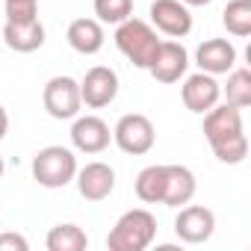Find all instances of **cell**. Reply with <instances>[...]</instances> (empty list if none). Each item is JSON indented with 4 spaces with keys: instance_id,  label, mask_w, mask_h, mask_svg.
I'll use <instances>...</instances> for the list:
<instances>
[{
    "instance_id": "cell-1",
    "label": "cell",
    "mask_w": 251,
    "mask_h": 251,
    "mask_svg": "<svg viewBox=\"0 0 251 251\" xmlns=\"http://www.w3.org/2000/svg\"><path fill=\"white\" fill-rule=\"evenodd\" d=\"M204 136L216 154L219 163L239 166L248 157V136L242 127V109L230 103H216L213 109L204 112Z\"/></svg>"
},
{
    "instance_id": "cell-2",
    "label": "cell",
    "mask_w": 251,
    "mask_h": 251,
    "mask_svg": "<svg viewBox=\"0 0 251 251\" xmlns=\"http://www.w3.org/2000/svg\"><path fill=\"white\" fill-rule=\"evenodd\" d=\"M157 236V219L145 207H133L121 213L112 230L106 233V248L109 251H145Z\"/></svg>"
},
{
    "instance_id": "cell-3",
    "label": "cell",
    "mask_w": 251,
    "mask_h": 251,
    "mask_svg": "<svg viewBox=\"0 0 251 251\" xmlns=\"http://www.w3.org/2000/svg\"><path fill=\"white\" fill-rule=\"evenodd\" d=\"M160 42H163V39L157 36V30H154L148 21H142V18H133V15H130L127 21L115 24V48L130 59L133 68L148 71V65H151V59H154Z\"/></svg>"
},
{
    "instance_id": "cell-4",
    "label": "cell",
    "mask_w": 251,
    "mask_h": 251,
    "mask_svg": "<svg viewBox=\"0 0 251 251\" xmlns=\"http://www.w3.org/2000/svg\"><path fill=\"white\" fill-rule=\"evenodd\" d=\"M33 177L45 189H62L74 180L77 175V157L71 148L62 145H48L33 157Z\"/></svg>"
},
{
    "instance_id": "cell-5",
    "label": "cell",
    "mask_w": 251,
    "mask_h": 251,
    "mask_svg": "<svg viewBox=\"0 0 251 251\" xmlns=\"http://www.w3.org/2000/svg\"><path fill=\"white\" fill-rule=\"evenodd\" d=\"M112 142L124 151V154H130V157H142L154 148L157 142V130H154V124L148 115L142 112H127V115H121L115 121V127H112Z\"/></svg>"
},
{
    "instance_id": "cell-6",
    "label": "cell",
    "mask_w": 251,
    "mask_h": 251,
    "mask_svg": "<svg viewBox=\"0 0 251 251\" xmlns=\"http://www.w3.org/2000/svg\"><path fill=\"white\" fill-rule=\"evenodd\" d=\"M42 103L48 109L50 118L56 121H68L74 115H80V106H83V98H80V83L68 74H56L45 83V92H42Z\"/></svg>"
},
{
    "instance_id": "cell-7",
    "label": "cell",
    "mask_w": 251,
    "mask_h": 251,
    "mask_svg": "<svg viewBox=\"0 0 251 251\" xmlns=\"http://www.w3.org/2000/svg\"><path fill=\"white\" fill-rule=\"evenodd\" d=\"M216 230V213L201 204H183L177 219H175V233L186 245H201L213 236Z\"/></svg>"
},
{
    "instance_id": "cell-8",
    "label": "cell",
    "mask_w": 251,
    "mask_h": 251,
    "mask_svg": "<svg viewBox=\"0 0 251 251\" xmlns=\"http://www.w3.org/2000/svg\"><path fill=\"white\" fill-rule=\"evenodd\" d=\"M80 98L89 109H103L118 98V74L109 65H95L80 80Z\"/></svg>"
},
{
    "instance_id": "cell-9",
    "label": "cell",
    "mask_w": 251,
    "mask_h": 251,
    "mask_svg": "<svg viewBox=\"0 0 251 251\" xmlns=\"http://www.w3.org/2000/svg\"><path fill=\"white\" fill-rule=\"evenodd\" d=\"M186 68H189V53L180 42H160L151 65H148V74L157 80V83H177L180 77H186Z\"/></svg>"
},
{
    "instance_id": "cell-10",
    "label": "cell",
    "mask_w": 251,
    "mask_h": 251,
    "mask_svg": "<svg viewBox=\"0 0 251 251\" xmlns=\"http://www.w3.org/2000/svg\"><path fill=\"white\" fill-rule=\"evenodd\" d=\"M180 98H183V106L195 115H204L207 109H213L222 98V86L213 74L207 71H198V74H189L180 86Z\"/></svg>"
},
{
    "instance_id": "cell-11",
    "label": "cell",
    "mask_w": 251,
    "mask_h": 251,
    "mask_svg": "<svg viewBox=\"0 0 251 251\" xmlns=\"http://www.w3.org/2000/svg\"><path fill=\"white\" fill-rule=\"evenodd\" d=\"M112 139V130L109 124L98 115H74V124H71V145L80 151V154H100L106 151Z\"/></svg>"
},
{
    "instance_id": "cell-12",
    "label": "cell",
    "mask_w": 251,
    "mask_h": 251,
    "mask_svg": "<svg viewBox=\"0 0 251 251\" xmlns=\"http://www.w3.org/2000/svg\"><path fill=\"white\" fill-rule=\"evenodd\" d=\"M151 24H154V30H160L172 39H183L192 30V12L180 0H154L151 3Z\"/></svg>"
},
{
    "instance_id": "cell-13",
    "label": "cell",
    "mask_w": 251,
    "mask_h": 251,
    "mask_svg": "<svg viewBox=\"0 0 251 251\" xmlns=\"http://www.w3.org/2000/svg\"><path fill=\"white\" fill-rule=\"evenodd\" d=\"M74 177H77V189H80V195L86 201H103L115 189V172H112V166L98 163V160L86 163L83 169H77Z\"/></svg>"
},
{
    "instance_id": "cell-14",
    "label": "cell",
    "mask_w": 251,
    "mask_h": 251,
    "mask_svg": "<svg viewBox=\"0 0 251 251\" xmlns=\"http://www.w3.org/2000/svg\"><path fill=\"white\" fill-rule=\"evenodd\" d=\"M195 62L201 71L219 77V74H227L233 65H236V48L227 42V39H207L198 45L195 50Z\"/></svg>"
},
{
    "instance_id": "cell-15",
    "label": "cell",
    "mask_w": 251,
    "mask_h": 251,
    "mask_svg": "<svg viewBox=\"0 0 251 251\" xmlns=\"http://www.w3.org/2000/svg\"><path fill=\"white\" fill-rule=\"evenodd\" d=\"M3 42L15 53H33L45 45V24L39 18L30 21H6L3 24Z\"/></svg>"
},
{
    "instance_id": "cell-16",
    "label": "cell",
    "mask_w": 251,
    "mask_h": 251,
    "mask_svg": "<svg viewBox=\"0 0 251 251\" xmlns=\"http://www.w3.org/2000/svg\"><path fill=\"white\" fill-rule=\"evenodd\" d=\"M65 39H68V45H71L77 53H83V56H95V53L103 48V42H106L103 24H100L98 18H74V21L68 24Z\"/></svg>"
},
{
    "instance_id": "cell-17",
    "label": "cell",
    "mask_w": 251,
    "mask_h": 251,
    "mask_svg": "<svg viewBox=\"0 0 251 251\" xmlns=\"http://www.w3.org/2000/svg\"><path fill=\"white\" fill-rule=\"evenodd\" d=\"M195 175L186 166H166V186H163V204L166 207H183L195 198Z\"/></svg>"
},
{
    "instance_id": "cell-18",
    "label": "cell",
    "mask_w": 251,
    "mask_h": 251,
    "mask_svg": "<svg viewBox=\"0 0 251 251\" xmlns=\"http://www.w3.org/2000/svg\"><path fill=\"white\" fill-rule=\"evenodd\" d=\"M45 245H48V251H83V248H89V236L83 227L65 222V225L50 227Z\"/></svg>"
},
{
    "instance_id": "cell-19",
    "label": "cell",
    "mask_w": 251,
    "mask_h": 251,
    "mask_svg": "<svg viewBox=\"0 0 251 251\" xmlns=\"http://www.w3.org/2000/svg\"><path fill=\"white\" fill-rule=\"evenodd\" d=\"M166 166H148L136 175V198L145 204H163Z\"/></svg>"
},
{
    "instance_id": "cell-20",
    "label": "cell",
    "mask_w": 251,
    "mask_h": 251,
    "mask_svg": "<svg viewBox=\"0 0 251 251\" xmlns=\"http://www.w3.org/2000/svg\"><path fill=\"white\" fill-rule=\"evenodd\" d=\"M225 103H230V106H236V109L251 106V71H248V68H230V71H227Z\"/></svg>"
},
{
    "instance_id": "cell-21",
    "label": "cell",
    "mask_w": 251,
    "mask_h": 251,
    "mask_svg": "<svg viewBox=\"0 0 251 251\" xmlns=\"http://www.w3.org/2000/svg\"><path fill=\"white\" fill-rule=\"evenodd\" d=\"M222 24L236 39L251 36V0H230L222 12Z\"/></svg>"
},
{
    "instance_id": "cell-22",
    "label": "cell",
    "mask_w": 251,
    "mask_h": 251,
    "mask_svg": "<svg viewBox=\"0 0 251 251\" xmlns=\"http://www.w3.org/2000/svg\"><path fill=\"white\" fill-rule=\"evenodd\" d=\"M92 6L100 24H121L133 15V0H95Z\"/></svg>"
},
{
    "instance_id": "cell-23",
    "label": "cell",
    "mask_w": 251,
    "mask_h": 251,
    "mask_svg": "<svg viewBox=\"0 0 251 251\" xmlns=\"http://www.w3.org/2000/svg\"><path fill=\"white\" fill-rule=\"evenodd\" d=\"M6 21H30L39 18V0H3Z\"/></svg>"
},
{
    "instance_id": "cell-24",
    "label": "cell",
    "mask_w": 251,
    "mask_h": 251,
    "mask_svg": "<svg viewBox=\"0 0 251 251\" xmlns=\"http://www.w3.org/2000/svg\"><path fill=\"white\" fill-rule=\"evenodd\" d=\"M0 248H12V251H27L30 242L21 233H0Z\"/></svg>"
},
{
    "instance_id": "cell-25",
    "label": "cell",
    "mask_w": 251,
    "mask_h": 251,
    "mask_svg": "<svg viewBox=\"0 0 251 251\" xmlns=\"http://www.w3.org/2000/svg\"><path fill=\"white\" fill-rule=\"evenodd\" d=\"M9 133V115L3 109V103H0V142H3V136Z\"/></svg>"
},
{
    "instance_id": "cell-26",
    "label": "cell",
    "mask_w": 251,
    "mask_h": 251,
    "mask_svg": "<svg viewBox=\"0 0 251 251\" xmlns=\"http://www.w3.org/2000/svg\"><path fill=\"white\" fill-rule=\"evenodd\" d=\"M180 3H186V6H210L213 0H180Z\"/></svg>"
},
{
    "instance_id": "cell-27",
    "label": "cell",
    "mask_w": 251,
    "mask_h": 251,
    "mask_svg": "<svg viewBox=\"0 0 251 251\" xmlns=\"http://www.w3.org/2000/svg\"><path fill=\"white\" fill-rule=\"evenodd\" d=\"M3 169H6V166H3V157H0V177H3Z\"/></svg>"
}]
</instances>
